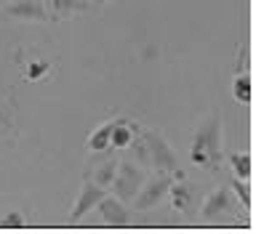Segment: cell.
Masks as SVG:
<instances>
[{"mask_svg":"<svg viewBox=\"0 0 256 234\" xmlns=\"http://www.w3.org/2000/svg\"><path fill=\"white\" fill-rule=\"evenodd\" d=\"M168 197H171V208L179 213H192V200H195V187L190 181L182 179H174L171 189H168Z\"/></svg>","mask_w":256,"mask_h":234,"instance_id":"9","label":"cell"},{"mask_svg":"<svg viewBox=\"0 0 256 234\" xmlns=\"http://www.w3.org/2000/svg\"><path fill=\"white\" fill-rule=\"evenodd\" d=\"M190 157L192 165L206 168V171H219L224 160V147H222V115L219 109L198 128L195 139L190 144Z\"/></svg>","mask_w":256,"mask_h":234,"instance_id":"1","label":"cell"},{"mask_svg":"<svg viewBox=\"0 0 256 234\" xmlns=\"http://www.w3.org/2000/svg\"><path fill=\"white\" fill-rule=\"evenodd\" d=\"M232 96H235L240 104H251V96H254V77H251V72H238L235 83H232Z\"/></svg>","mask_w":256,"mask_h":234,"instance_id":"11","label":"cell"},{"mask_svg":"<svg viewBox=\"0 0 256 234\" xmlns=\"http://www.w3.org/2000/svg\"><path fill=\"white\" fill-rule=\"evenodd\" d=\"M232 195H235V200L246 211H251V205H254V184L251 181H243V179L232 181Z\"/></svg>","mask_w":256,"mask_h":234,"instance_id":"16","label":"cell"},{"mask_svg":"<svg viewBox=\"0 0 256 234\" xmlns=\"http://www.w3.org/2000/svg\"><path fill=\"white\" fill-rule=\"evenodd\" d=\"M230 165H232L235 179L251 181V176H254V157L248 155V152H235V155L230 157Z\"/></svg>","mask_w":256,"mask_h":234,"instance_id":"12","label":"cell"},{"mask_svg":"<svg viewBox=\"0 0 256 234\" xmlns=\"http://www.w3.org/2000/svg\"><path fill=\"white\" fill-rule=\"evenodd\" d=\"M22 227H27V219H24L22 211H11L0 219V229H22Z\"/></svg>","mask_w":256,"mask_h":234,"instance_id":"17","label":"cell"},{"mask_svg":"<svg viewBox=\"0 0 256 234\" xmlns=\"http://www.w3.org/2000/svg\"><path fill=\"white\" fill-rule=\"evenodd\" d=\"M238 72H251V43H243V51H240V61H238Z\"/></svg>","mask_w":256,"mask_h":234,"instance_id":"19","label":"cell"},{"mask_svg":"<svg viewBox=\"0 0 256 234\" xmlns=\"http://www.w3.org/2000/svg\"><path fill=\"white\" fill-rule=\"evenodd\" d=\"M0 13L6 19H19V21H48L51 19L43 0H11Z\"/></svg>","mask_w":256,"mask_h":234,"instance_id":"7","label":"cell"},{"mask_svg":"<svg viewBox=\"0 0 256 234\" xmlns=\"http://www.w3.org/2000/svg\"><path fill=\"white\" fill-rule=\"evenodd\" d=\"M144 133V141H147V155H150V168H155L158 173H171L176 179H182V165H179V157H176V152L171 149V144H168L160 131L155 128H142Z\"/></svg>","mask_w":256,"mask_h":234,"instance_id":"2","label":"cell"},{"mask_svg":"<svg viewBox=\"0 0 256 234\" xmlns=\"http://www.w3.org/2000/svg\"><path fill=\"white\" fill-rule=\"evenodd\" d=\"M86 0H51V8L56 11V19H70L72 13L86 11Z\"/></svg>","mask_w":256,"mask_h":234,"instance_id":"15","label":"cell"},{"mask_svg":"<svg viewBox=\"0 0 256 234\" xmlns=\"http://www.w3.org/2000/svg\"><path fill=\"white\" fill-rule=\"evenodd\" d=\"M139 128H142V125H136L134 120H128V117L112 120L110 147H112V149H128V144H131V139L136 136V131H139Z\"/></svg>","mask_w":256,"mask_h":234,"instance_id":"10","label":"cell"},{"mask_svg":"<svg viewBox=\"0 0 256 234\" xmlns=\"http://www.w3.org/2000/svg\"><path fill=\"white\" fill-rule=\"evenodd\" d=\"M110 136H112V120L102 123L91 136H88V149H91V152H107V147H110Z\"/></svg>","mask_w":256,"mask_h":234,"instance_id":"13","label":"cell"},{"mask_svg":"<svg viewBox=\"0 0 256 234\" xmlns=\"http://www.w3.org/2000/svg\"><path fill=\"white\" fill-rule=\"evenodd\" d=\"M147 181V173L139 163H131V160H123L118 163V171H115V179H112V195L123 203H131L136 197V192L142 189V184Z\"/></svg>","mask_w":256,"mask_h":234,"instance_id":"3","label":"cell"},{"mask_svg":"<svg viewBox=\"0 0 256 234\" xmlns=\"http://www.w3.org/2000/svg\"><path fill=\"white\" fill-rule=\"evenodd\" d=\"M107 195V189L99 187L91 176H86L83 179V187H80V195L75 200V205H72V211H70V224H78V221H83L88 213L96 208V203Z\"/></svg>","mask_w":256,"mask_h":234,"instance_id":"6","label":"cell"},{"mask_svg":"<svg viewBox=\"0 0 256 234\" xmlns=\"http://www.w3.org/2000/svg\"><path fill=\"white\" fill-rule=\"evenodd\" d=\"M238 208V200L232 195L230 187H219L216 192L206 197L203 208H200V219L203 221H219V219H227V216L235 213Z\"/></svg>","mask_w":256,"mask_h":234,"instance_id":"5","label":"cell"},{"mask_svg":"<svg viewBox=\"0 0 256 234\" xmlns=\"http://www.w3.org/2000/svg\"><path fill=\"white\" fill-rule=\"evenodd\" d=\"M118 163H120V157H110V160H104V163L96 168V171L91 173V179L99 184V187H104L107 189L110 184H112V179H115V171H118Z\"/></svg>","mask_w":256,"mask_h":234,"instance_id":"14","label":"cell"},{"mask_svg":"<svg viewBox=\"0 0 256 234\" xmlns=\"http://www.w3.org/2000/svg\"><path fill=\"white\" fill-rule=\"evenodd\" d=\"M174 179L176 176H171V173H158L155 179H147L142 184V189L136 192V197L131 200L134 208L139 213H147V211H152V208H158L168 197V189H171Z\"/></svg>","mask_w":256,"mask_h":234,"instance_id":"4","label":"cell"},{"mask_svg":"<svg viewBox=\"0 0 256 234\" xmlns=\"http://www.w3.org/2000/svg\"><path fill=\"white\" fill-rule=\"evenodd\" d=\"M94 8H102V5H107V3H112V0H88Z\"/></svg>","mask_w":256,"mask_h":234,"instance_id":"21","label":"cell"},{"mask_svg":"<svg viewBox=\"0 0 256 234\" xmlns=\"http://www.w3.org/2000/svg\"><path fill=\"white\" fill-rule=\"evenodd\" d=\"M16 131V120H14V112L6 107V101L0 99V133H14Z\"/></svg>","mask_w":256,"mask_h":234,"instance_id":"18","label":"cell"},{"mask_svg":"<svg viewBox=\"0 0 256 234\" xmlns=\"http://www.w3.org/2000/svg\"><path fill=\"white\" fill-rule=\"evenodd\" d=\"M96 211L104 221H107V227H128L131 224V211L126 208L123 200H118L115 195H104L99 203H96Z\"/></svg>","mask_w":256,"mask_h":234,"instance_id":"8","label":"cell"},{"mask_svg":"<svg viewBox=\"0 0 256 234\" xmlns=\"http://www.w3.org/2000/svg\"><path fill=\"white\" fill-rule=\"evenodd\" d=\"M40 72H46V64L38 61V64H32V67H30V75H27V77H30V80H38Z\"/></svg>","mask_w":256,"mask_h":234,"instance_id":"20","label":"cell"}]
</instances>
